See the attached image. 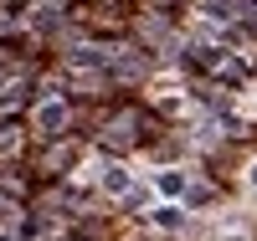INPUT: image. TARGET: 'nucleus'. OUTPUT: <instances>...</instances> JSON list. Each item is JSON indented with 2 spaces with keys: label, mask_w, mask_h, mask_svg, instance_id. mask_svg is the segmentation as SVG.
I'll list each match as a JSON object with an SVG mask.
<instances>
[{
  "label": "nucleus",
  "mask_w": 257,
  "mask_h": 241,
  "mask_svg": "<svg viewBox=\"0 0 257 241\" xmlns=\"http://www.w3.org/2000/svg\"><path fill=\"white\" fill-rule=\"evenodd\" d=\"M41 128H62V108H41Z\"/></svg>",
  "instance_id": "obj_1"
},
{
  "label": "nucleus",
  "mask_w": 257,
  "mask_h": 241,
  "mask_svg": "<svg viewBox=\"0 0 257 241\" xmlns=\"http://www.w3.org/2000/svg\"><path fill=\"white\" fill-rule=\"evenodd\" d=\"M180 185H185V180H180V174H160V190H165V195H175Z\"/></svg>",
  "instance_id": "obj_2"
}]
</instances>
